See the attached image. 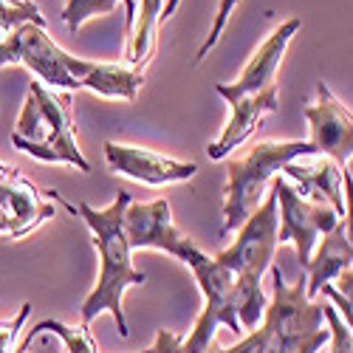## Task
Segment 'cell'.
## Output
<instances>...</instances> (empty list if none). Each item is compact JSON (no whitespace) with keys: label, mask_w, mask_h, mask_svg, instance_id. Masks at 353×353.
Returning a JSON list of instances; mask_svg holds the SVG:
<instances>
[{"label":"cell","mask_w":353,"mask_h":353,"mask_svg":"<svg viewBox=\"0 0 353 353\" xmlns=\"http://www.w3.org/2000/svg\"><path fill=\"white\" fill-rule=\"evenodd\" d=\"M130 201H133L130 192L119 190L116 201L105 210H94L88 201L74 203V215H79L88 223V229L94 234V246L99 252V280L79 308L82 325L91 328V322L102 311H108L116 319V328H119L122 336L130 334L125 308H122V294L130 285L147 283V277L133 266V260H130L133 252L128 246V234H125V210Z\"/></svg>","instance_id":"obj_1"},{"label":"cell","mask_w":353,"mask_h":353,"mask_svg":"<svg viewBox=\"0 0 353 353\" xmlns=\"http://www.w3.org/2000/svg\"><path fill=\"white\" fill-rule=\"evenodd\" d=\"M12 144L43 164H68L79 172H91V164L79 153L71 125V97L57 94L43 82H32L26 105L12 130Z\"/></svg>","instance_id":"obj_2"},{"label":"cell","mask_w":353,"mask_h":353,"mask_svg":"<svg viewBox=\"0 0 353 353\" xmlns=\"http://www.w3.org/2000/svg\"><path fill=\"white\" fill-rule=\"evenodd\" d=\"M303 156H314L308 141H257L243 159L232 161L223 190V234L241 229V223L263 198L266 184L288 161Z\"/></svg>","instance_id":"obj_3"},{"label":"cell","mask_w":353,"mask_h":353,"mask_svg":"<svg viewBox=\"0 0 353 353\" xmlns=\"http://www.w3.org/2000/svg\"><path fill=\"white\" fill-rule=\"evenodd\" d=\"M272 300L263 311L283 339V353H319L328 342V328L322 319V303L308 300L305 274L285 285L280 266H272Z\"/></svg>","instance_id":"obj_4"},{"label":"cell","mask_w":353,"mask_h":353,"mask_svg":"<svg viewBox=\"0 0 353 353\" xmlns=\"http://www.w3.org/2000/svg\"><path fill=\"white\" fill-rule=\"evenodd\" d=\"M277 252V192L269 190L263 203L249 212L241 223L238 238L229 249H223L215 263L234 274L238 285H260L263 274L274 266Z\"/></svg>","instance_id":"obj_5"},{"label":"cell","mask_w":353,"mask_h":353,"mask_svg":"<svg viewBox=\"0 0 353 353\" xmlns=\"http://www.w3.org/2000/svg\"><path fill=\"white\" fill-rule=\"evenodd\" d=\"M187 266L192 269L198 288L203 294V308L195 319V328L181 342V353H207L221 325H226L234 334H243L238 314H234V274L203 252L192 263H187Z\"/></svg>","instance_id":"obj_6"},{"label":"cell","mask_w":353,"mask_h":353,"mask_svg":"<svg viewBox=\"0 0 353 353\" xmlns=\"http://www.w3.org/2000/svg\"><path fill=\"white\" fill-rule=\"evenodd\" d=\"M68 51H63L57 46L43 26H20L14 32H9L0 40V68L6 65H23L32 74L40 77V82L46 88H60V91H79V82L71 77L68 65H71Z\"/></svg>","instance_id":"obj_7"},{"label":"cell","mask_w":353,"mask_h":353,"mask_svg":"<svg viewBox=\"0 0 353 353\" xmlns=\"http://www.w3.org/2000/svg\"><path fill=\"white\" fill-rule=\"evenodd\" d=\"M269 184L277 192V246H285V243L297 246L300 272H303L308 266L316 241L336 226L339 215L328 203H314L297 195V190L285 179H280V175H274Z\"/></svg>","instance_id":"obj_8"},{"label":"cell","mask_w":353,"mask_h":353,"mask_svg":"<svg viewBox=\"0 0 353 353\" xmlns=\"http://www.w3.org/2000/svg\"><path fill=\"white\" fill-rule=\"evenodd\" d=\"M125 234H128L130 252L156 249V252H167L172 257H179L181 263H192L201 254L198 243L172 223L170 203L164 198L150 203L130 201L125 210Z\"/></svg>","instance_id":"obj_9"},{"label":"cell","mask_w":353,"mask_h":353,"mask_svg":"<svg viewBox=\"0 0 353 353\" xmlns=\"http://www.w3.org/2000/svg\"><path fill=\"white\" fill-rule=\"evenodd\" d=\"M303 116L311 130V150L314 156H325L336 161L342 170L353 153V119L347 105H342L325 82L316 85V99L303 108Z\"/></svg>","instance_id":"obj_10"},{"label":"cell","mask_w":353,"mask_h":353,"mask_svg":"<svg viewBox=\"0 0 353 353\" xmlns=\"http://www.w3.org/2000/svg\"><path fill=\"white\" fill-rule=\"evenodd\" d=\"M105 159L113 172L128 175V179L150 184V187L181 184V181H190L198 172L192 161H179V159H170L153 150H144V147L119 144V141H105Z\"/></svg>","instance_id":"obj_11"},{"label":"cell","mask_w":353,"mask_h":353,"mask_svg":"<svg viewBox=\"0 0 353 353\" xmlns=\"http://www.w3.org/2000/svg\"><path fill=\"white\" fill-rule=\"evenodd\" d=\"M300 28H303V20H300V17H291V20L280 23L274 32H272L266 40H263V46L252 54V60H249V65L243 68L241 79L232 82V85L218 82L215 91H218L223 99H232V97H243V94L263 91L266 85H272V82H274V74H277V68H280V63H283V57H285V48H288L291 37L297 34Z\"/></svg>","instance_id":"obj_12"},{"label":"cell","mask_w":353,"mask_h":353,"mask_svg":"<svg viewBox=\"0 0 353 353\" xmlns=\"http://www.w3.org/2000/svg\"><path fill=\"white\" fill-rule=\"evenodd\" d=\"M226 105L232 108L229 125L223 128L221 139L207 147V153H210L212 161H221V159H226L232 150H238V147L254 133V128L263 122V116H269V113L277 110V105H280L277 82L266 85L263 91H254V94L232 97V99H226Z\"/></svg>","instance_id":"obj_13"},{"label":"cell","mask_w":353,"mask_h":353,"mask_svg":"<svg viewBox=\"0 0 353 353\" xmlns=\"http://www.w3.org/2000/svg\"><path fill=\"white\" fill-rule=\"evenodd\" d=\"M283 172L291 181H297V195H303L305 201H314V203H328L339 218H347L342 184L350 175L345 179V170L336 161H331L325 156H316L311 164H305L303 159H294L283 167Z\"/></svg>","instance_id":"obj_14"},{"label":"cell","mask_w":353,"mask_h":353,"mask_svg":"<svg viewBox=\"0 0 353 353\" xmlns=\"http://www.w3.org/2000/svg\"><path fill=\"white\" fill-rule=\"evenodd\" d=\"M308 266L303 269L305 274V294L308 300H314L322 285H328L336 280L345 269H350L353 249H350V218H339L331 232L322 234V241H316Z\"/></svg>","instance_id":"obj_15"},{"label":"cell","mask_w":353,"mask_h":353,"mask_svg":"<svg viewBox=\"0 0 353 353\" xmlns=\"http://www.w3.org/2000/svg\"><path fill=\"white\" fill-rule=\"evenodd\" d=\"M144 85V71H136L130 65H110V63H94L79 79V88H88L105 99H125L136 102L139 88Z\"/></svg>","instance_id":"obj_16"},{"label":"cell","mask_w":353,"mask_h":353,"mask_svg":"<svg viewBox=\"0 0 353 353\" xmlns=\"http://www.w3.org/2000/svg\"><path fill=\"white\" fill-rule=\"evenodd\" d=\"M161 9L164 0H139V12L133 23V37H130V68L144 71V65L150 63V57L156 51V32L161 23Z\"/></svg>","instance_id":"obj_17"},{"label":"cell","mask_w":353,"mask_h":353,"mask_svg":"<svg viewBox=\"0 0 353 353\" xmlns=\"http://www.w3.org/2000/svg\"><path fill=\"white\" fill-rule=\"evenodd\" d=\"M46 331H51L54 336H60V339L65 342V350H68V353H99V347H97L91 331H88V325H77V328H74V325H65V322H60V319H43V322H37L34 328L26 331L23 342H20L14 350L23 353L28 345H32V339H37V336L46 334Z\"/></svg>","instance_id":"obj_18"},{"label":"cell","mask_w":353,"mask_h":353,"mask_svg":"<svg viewBox=\"0 0 353 353\" xmlns=\"http://www.w3.org/2000/svg\"><path fill=\"white\" fill-rule=\"evenodd\" d=\"M116 3H119V0H68L65 12H63V20L68 26V32L77 34L91 17L110 14L116 9ZM122 3H125V12H128V28H133V23H136V3H133V0H122Z\"/></svg>","instance_id":"obj_19"},{"label":"cell","mask_w":353,"mask_h":353,"mask_svg":"<svg viewBox=\"0 0 353 353\" xmlns=\"http://www.w3.org/2000/svg\"><path fill=\"white\" fill-rule=\"evenodd\" d=\"M28 23L46 28V17L40 14L37 3H32V0H0V32L9 34Z\"/></svg>","instance_id":"obj_20"},{"label":"cell","mask_w":353,"mask_h":353,"mask_svg":"<svg viewBox=\"0 0 353 353\" xmlns=\"http://www.w3.org/2000/svg\"><path fill=\"white\" fill-rule=\"evenodd\" d=\"M234 6H238V0H221V6H218V17H215V23H212V32H210V37L203 40V46H201V48H198V54H195V65H201L203 60H207V54L218 46V40H221V34H223V28H226L229 14L234 12Z\"/></svg>","instance_id":"obj_21"},{"label":"cell","mask_w":353,"mask_h":353,"mask_svg":"<svg viewBox=\"0 0 353 353\" xmlns=\"http://www.w3.org/2000/svg\"><path fill=\"white\" fill-rule=\"evenodd\" d=\"M28 314H32V303H23V305H20V311H17L9 322H0V353H17L12 345H14L17 334L23 331Z\"/></svg>","instance_id":"obj_22"},{"label":"cell","mask_w":353,"mask_h":353,"mask_svg":"<svg viewBox=\"0 0 353 353\" xmlns=\"http://www.w3.org/2000/svg\"><path fill=\"white\" fill-rule=\"evenodd\" d=\"M181 336L172 334V331H159L156 334V342H153V353H181Z\"/></svg>","instance_id":"obj_23"},{"label":"cell","mask_w":353,"mask_h":353,"mask_svg":"<svg viewBox=\"0 0 353 353\" xmlns=\"http://www.w3.org/2000/svg\"><path fill=\"white\" fill-rule=\"evenodd\" d=\"M336 280H339V294H342L345 300H350V280H353L350 269H345V272H342V274H339Z\"/></svg>","instance_id":"obj_24"}]
</instances>
